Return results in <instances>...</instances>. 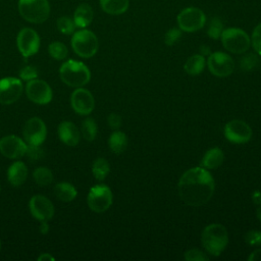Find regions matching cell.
Masks as SVG:
<instances>
[{
    "mask_svg": "<svg viewBox=\"0 0 261 261\" xmlns=\"http://www.w3.org/2000/svg\"><path fill=\"white\" fill-rule=\"evenodd\" d=\"M223 23L218 17H214L210 20L209 27L207 30V34L211 39H219L223 32Z\"/></svg>",
    "mask_w": 261,
    "mask_h": 261,
    "instance_id": "31",
    "label": "cell"
},
{
    "mask_svg": "<svg viewBox=\"0 0 261 261\" xmlns=\"http://www.w3.org/2000/svg\"><path fill=\"white\" fill-rule=\"evenodd\" d=\"M184 258L187 261H208L209 258L199 249H190L185 253Z\"/></svg>",
    "mask_w": 261,
    "mask_h": 261,
    "instance_id": "32",
    "label": "cell"
},
{
    "mask_svg": "<svg viewBox=\"0 0 261 261\" xmlns=\"http://www.w3.org/2000/svg\"><path fill=\"white\" fill-rule=\"evenodd\" d=\"M29 209L34 218L39 221H48L54 215L52 202L43 195H35L29 202Z\"/></svg>",
    "mask_w": 261,
    "mask_h": 261,
    "instance_id": "15",
    "label": "cell"
},
{
    "mask_svg": "<svg viewBox=\"0 0 261 261\" xmlns=\"http://www.w3.org/2000/svg\"><path fill=\"white\" fill-rule=\"evenodd\" d=\"M180 36H181V30L180 29L172 28V29L168 30L165 33V36H164V43H165V45L172 46L174 43H176L179 40Z\"/></svg>",
    "mask_w": 261,
    "mask_h": 261,
    "instance_id": "35",
    "label": "cell"
},
{
    "mask_svg": "<svg viewBox=\"0 0 261 261\" xmlns=\"http://www.w3.org/2000/svg\"><path fill=\"white\" fill-rule=\"evenodd\" d=\"M102 10L111 15H119L124 13L129 6L128 0H100Z\"/></svg>",
    "mask_w": 261,
    "mask_h": 261,
    "instance_id": "22",
    "label": "cell"
},
{
    "mask_svg": "<svg viewBox=\"0 0 261 261\" xmlns=\"http://www.w3.org/2000/svg\"><path fill=\"white\" fill-rule=\"evenodd\" d=\"M28 177V167L21 161L13 162L7 169V180L13 187L22 186Z\"/></svg>",
    "mask_w": 261,
    "mask_h": 261,
    "instance_id": "19",
    "label": "cell"
},
{
    "mask_svg": "<svg viewBox=\"0 0 261 261\" xmlns=\"http://www.w3.org/2000/svg\"><path fill=\"white\" fill-rule=\"evenodd\" d=\"M252 199H253V202L255 204H261V192L260 191L254 192V194L252 196Z\"/></svg>",
    "mask_w": 261,
    "mask_h": 261,
    "instance_id": "43",
    "label": "cell"
},
{
    "mask_svg": "<svg viewBox=\"0 0 261 261\" xmlns=\"http://www.w3.org/2000/svg\"><path fill=\"white\" fill-rule=\"evenodd\" d=\"M25 155L28 156V158H29L30 160L36 161V160L41 159V158L44 156V151L42 150V148H41L40 146L28 145Z\"/></svg>",
    "mask_w": 261,
    "mask_h": 261,
    "instance_id": "37",
    "label": "cell"
},
{
    "mask_svg": "<svg viewBox=\"0 0 261 261\" xmlns=\"http://www.w3.org/2000/svg\"><path fill=\"white\" fill-rule=\"evenodd\" d=\"M93 17H94V11L92 7L87 3H82L75 8L72 19L76 28L85 29L92 22Z\"/></svg>",
    "mask_w": 261,
    "mask_h": 261,
    "instance_id": "20",
    "label": "cell"
},
{
    "mask_svg": "<svg viewBox=\"0 0 261 261\" xmlns=\"http://www.w3.org/2000/svg\"><path fill=\"white\" fill-rule=\"evenodd\" d=\"M256 215H257L258 219H259L260 222H261V206L258 207V209H257V211H256Z\"/></svg>",
    "mask_w": 261,
    "mask_h": 261,
    "instance_id": "44",
    "label": "cell"
},
{
    "mask_svg": "<svg viewBox=\"0 0 261 261\" xmlns=\"http://www.w3.org/2000/svg\"><path fill=\"white\" fill-rule=\"evenodd\" d=\"M38 76V70L35 66L33 65H27V66H23L20 71H19V77L20 80L22 81H31V80H34V79H37Z\"/></svg>",
    "mask_w": 261,
    "mask_h": 261,
    "instance_id": "36",
    "label": "cell"
},
{
    "mask_svg": "<svg viewBox=\"0 0 261 261\" xmlns=\"http://www.w3.org/2000/svg\"><path fill=\"white\" fill-rule=\"evenodd\" d=\"M224 136L227 141L231 143L244 144L251 140L252 128L245 121L240 119H233L225 124Z\"/></svg>",
    "mask_w": 261,
    "mask_h": 261,
    "instance_id": "14",
    "label": "cell"
},
{
    "mask_svg": "<svg viewBox=\"0 0 261 261\" xmlns=\"http://www.w3.org/2000/svg\"><path fill=\"white\" fill-rule=\"evenodd\" d=\"M40 37L38 33L31 28H23L16 37V45L18 51L23 57L35 55L40 48Z\"/></svg>",
    "mask_w": 261,
    "mask_h": 261,
    "instance_id": "10",
    "label": "cell"
},
{
    "mask_svg": "<svg viewBox=\"0 0 261 261\" xmlns=\"http://www.w3.org/2000/svg\"><path fill=\"white\" fill-rule=\"evenodd\" d=\"M48 52L50 56L55 60H63L68 55V50L65 44L55 41L52 42L48 47Z\"/></svg>",
    "mask_w": 261,
    "mask_h": 261,
    "instance_id": "29",
    "label": "cell"
},
{
    "mask_svg": "<svg viewBox=\"0 0 261 261\" xmlns=\"http://www.w3.org/2000/svg\"><path fill=\"white\" fill-rule=\"evenodd\" d=\"M220 40L224 49L233 54H243L251 46V38L245 31L239 28L224 29Z\"/></svg>",
    "mask_w": 261,
    "mask_h": 261,
    "instance_id": "6",
    "label": "cell"
},
{
    "mask_svg": "<svg viewBox=\"0 0 261 261\" xmlns=\"http://www.w3.org/2000/svg\"><path fill=\"white\" fill-rule=\"evenodd\" d=\"M40 226H39V230L41 233L46 234L49 231V225H48V221H40Z\"/></svg>",
    "mask_w": 261,
    "mask_h": 261,
    "instance_id": "41",
    "label": "cell"
},
{
    "mask_svg": "<svg viewBox=\"0 0 261 261\" xmlns=\"http://www.w3.org/2000/svg\"><path fill=\"white\" fill-rule=\"evenodd\" d=\"M22 136L28 145L41 146L47 137L45 122L39 117L30 118L23 126Z\"/></svg>",
    "mask_w": 261,
    "mask_h": 261,
    "instance_id": "9",
    "label": "cell"
},
{
    "mask_svg": "<svg viewBox=\"0 0 261 261\" xmlns=\"http://www.w3.org/2000/svg\"><path fill=\"white\" fill-rule=\"evenodd\" d=\"M112 199V192L106 185H96L89 191L87 203L92 211L103 213L111 206Z\"/></svg>",
    "mask_w": 261,
    "mask_h": 261,
    "instance_id": "8",
    "label": "cell"
},
{
    "mask_svg": "<svg viewBox=\"0 0 261 261\" xmlns=\"http://www.w3.org/2000/svg\"><path fill=\"white\" fill-rule=\"evenodd\" d=\"M25 94L32 102L40 105L48 104L53 97L51 87L45 81L38 79L31 80L27 83Z\"/></svg>",
    "mask_w": 261,
    "mask_h": 261,
    "instance_id": "12",
    "label": "cell"
},
{
    "mask_svg": "<svg viewBox=\"0 0 261 261\" xmlns=\"http://www.w3.org/2000/svg\"><path fill=\"white\" fill-rule=\"evenodd\" d=\"M28 145L17 136L9 135L0 140V152L9 159H18L25 155Z\"/></svg>",
    "mask_w": 261,
    "mask_h": 261,
    "instance_id": "16",
    "label": "cell"
},
{
    "mask_svg": "<svg viewBox=\"0 0 261 261\" xmlns=\"http://www.w3.org/2000/svg\"><path fill=\"white\" fill-rule=\"evenodd\" d=\"M201 242L207 253L212 256H219L228 244V233L225 226L219 223L207 225L202 231Z\"/></svg>",
    "mask_w": 261,
    "mask_h": 261,
    "instance_id": "2",
    "label": "cell"
},
{
    "mask_svg": "<svg viewBox=\"0 0 261 261\" xmlns=\"http://www.w3.org/2000/svg\"><path fill=\"white\" fill-rule=\"evenodd\" d=\"M110 166L105 158H97L92 165V172L97 180H103L108 175Z\"/></svg>",
    "mask_w": 261,
    "mask_h": 261,
    "instance_id": "26",
    "label": "cell"
},
{
    "mask_svg": "<svg viewBox=\"0 0 261 261\" xmlns=\"http://www.w3.org/2000/svg\"><path fill=\"white\" fill-rule=\"evenodd\" d=\"M71 47L74 53L80 57L90 58L97 53L99 42L92 31L82 29L72 34Z\"/></svg>",
    "mask_w": 261,
    "mask_h": 261,
    "instance_id": "5",
    "label": "cell"
},
{
    "mask_svg": "<svg viewBox=\"0 0 261 261\" xmlns=\"http://www.w3.org/2000/svg\"><path fill=\"white\" fill-rule=\"evenodd\" d=\"M251 44L254 50L259 55H261V23L256 25L255 29L253 30L252 37H251Z\"/></svg>",
    "mask_w": 261,
    "mask_h": 261,
    "instance_id": "34",
    "label": "cell"
},
{
    "mask_svg": "<svg viewBox=\"0 0 261 261\" xmlns=\"http://www.w3.org/2000/svg\"><path fill=\"white\" fill-rule=\"evenodd\" d=\"M82 136L83 138L86 140V141H89V142H92L96 136H97V124H96V121L91 118V117H88L86 118L83 123H82Z\"/></svg>",
    "mask_w": 261,
    "mask_h": 261,
    "instance_id": "28",
    "label": "cell"
},
{
    "mask_svg": "<svg viewBox=\"0 0 261 261\" xmlns=\"http://www.w3.org/2000/svg\"><path fill=\"white\" fill-rule=\"evenodd\" d=\"M23 91V85L19 79L9 76L0 80V104L9 105L17 101Z\"/></svg>",
    "mask_w": 261,
    "mask_h": 261,
    "instance_id": "13",
    "label": "cell"
},
{
    "mask_svg": "<svg viewBox=\"0 0 261 261\" xmlns=\"http://www.w3.org/2000/svg\"><path fill=\"white\" fill-rule=\"evenodd\" d=\"M178 28L187 33H194L201 30L206 23L205 13L197 7H187L177 15Z\"/></svg>",
    "mask_w": 261,
    "mask_h": 261,
    "instance_id": "7",
    "label": "cell"
},
{
    "mask_svg": "<svg viewBox=\"0 0 261 261\" xmlns=\"http://www.w3.org/2000/svg\"><path fill=\"white\" fill-rule=\"evenodd\" d=\"M54 194L56 198L62 202H71L75 199L77 192L71 184L61 181L54 187Z\"/></svg>",
    "mask_w": 261,
    "mask_h": 261,
    "instance_id": "23",
    "label": "cell"
},
{
    "mask_svg": "<svg viewBox=\"0 0 261 261\" xmlns=\"http://www.w3.org/2000/svg\"><path fill=\"white\" fill-rule=\"evenodd\" d=\"M177 190L180 200L193 207L205 205L212 198L215 182L211 173L204 167H193L179 178Z\"/></svg>",
    "mask_w": 261,
    "mask_h": 261,
    "instance_id": "1",
    "label": "cell"
},
{
    "mask_svg": "<svg viewBox=\"0 0 261 261\" xmlns=\"http://www.w3.org/2000/svg\"><path fill=\"white\" fill-rule=\"evenodd\" d=\"M0 191H1V188H0Z\"/></svg>",
    "mask_w": 261,
    "mask_h": 261,
    "instance_id": "46",
    "label": "cell"
},
{
    "mask_svg": "<svg viewBox=\"0 0 261 261\" xmlns=\"http://www.w3.org/2000/svg\"><path fill=\"white\" fill-rule=\"evenodd\" d=\"M223 160L224 154L222 150L214 147L205 153L201 161V166L206 169H215L222 164Z\"/></svg>",
    "mask_w": 261,
    "mask_h": 261,
    "instance_id": "21",
    "label": "cell"
},
{
    "mask_svg": "<svg viewBox=\"0 0 261 261\" xmlns=\"http://www.w3.org/2000/svg\"><path fill=\"white\" fill-rule=\"evenodd\" d=\"M249 261H261V249L255 250L251 255L248 257Z\"/></svg>",
    "mask_w": 261,
    "mask_h": 261,
    "instance_id": "40",
    "label": "cell"
},
{
    "mask_svg": "<svg viewBox=\"0 0 261 261\" xmlns=\"http://www.w3.org/2000/svg\"><path fill=\"white\" fill-rule=\"evenodd\" d=\"M0 250H1V241H0Z\"/></svg>",
    "mask_w": 261,
    "mask_h": 261,
    "instance_id": "45",
    "label": "cell"
},
{
    "mask_svg": "<svg viewBox=\"0 0 261 261\" xmlns=\"http://www.w3.org/2000/svg\"><path fill=\"white\" fill-rule=\"evenodd\" d=\"M38 261H54V257L48 253H43L38 257Z\"/></svg>",
    "mask_w": 261,
    "mask_h": 261,
    "instance_id": "42",
    "label": "cell"
},
{
    "mask_svg": "<svg viewBox=\"0 0 261 261\" xmlns=\"http://www.w3.org/2000/svg\"><path fill=\"white\" fill-rule=\"evenodd\" d=\"M61 81L69 87L81 88L87 85L91 79L90 69L83 62L77 60H66L59 69Z\"/></svg>",
    "mask_w": 261,
    "mask_h": 261,
    "instance_id": "3",
    "label": "cell"
},
{
    "mask_svg": "<svg viewBox=\"0 0 261 261\" xmlns=\"http://www.w3.org/2000/svg\"><path fill=\"white\" fill-rule=\"evenodd\" d=\"M33 177L36 184L41 187H47L53 181L52 171L44 166L36 168L33 172Z\"/></svg>",
    "mask_w": 261,
    "mask_h": 261,
    "instance_id": "27",
    "label": "cell"
},
{
    "mask_svg": "<svg viewBox=\"0 0 261 261\" xmlns=\"http://www.w3.org/2000/svg\"><path fill=\"white\" fill-rule=\"evenodd\" d=\"M208 68L210 72L218 77H225L232 73L234 62L232 58L224 52H214L208 57Z\"/></svg>",
    "mask_w": 261,
    "mask_h": 261,
    "instance_id": "11",
    "label": "cell"
},
{
    "mask_svg": "<svg viewBox=\"0 0 261 261\" xmlns=\"http://www.w3.org/2000/svg\"><path fill=\"white\" fill-rule=\"evenodd\" d=\"M205 63V57L202 54H195L187 59L184 68L188 74L198 75L203 71Z\"/></svg>",
    "mask_w": 261,
    "mask_h": 261,
    "instance_id": "25",
    "label": "cell"
},
{
    "mask_svg": "<svg viewBox=\"0 0 261 261\" xmlns=\"http://www.w3.org/2000/svg\"><path fill=\"white\" fill-rule=\"evenodd\" d=\"M17 7L20 16L32 23H42L50 15L48 0H18Z\"/></svg>",
    "mask_w": 261,
    "mask_h": 261,
    "instance_id": "4",
    "label": "cell"
},
{
    "mask_svg": "<svg viewBox=\"0 0 261 261\" xmlns=\"http://www.w3.org/2000/svg\"><path fill=\"white\" fill-rule=\"evenodd\" d=\"M58 137L60 141L69 147H74L79 144L81 133L71 121H62L58 125Z\"/></svg>",
    "mask_w": 261,
    "mask_h": 261,
    "instance_id": "18",
    "label": "cell"
},
{
    "mask_svg": "<svg viewBox=\"0 0 261 261\" xmlns=\"http://www.w3.org/2000/svg\"><path fill=\"white\" fill-rule=\"evenodd\" d=\"M258 62L257 56L253 53H249L240 60V67L243 68V70H251L253 69Z\"/></svg>",
    "mask_w": 261,
    "mask_h": 261,
    "instance_id": "33",
    "label": "cell"
},
{
    "mask_svg": "<svg viewBox=\"0 0 261 261\" xmlns=\"http://www.w3.org/2000/svg\"><path fill=\"white\" fill-rule=\"evenodd\" d=\"M245 242L250 246L261 245V231L250 230L245 234Z\"/></svg>",
    "mask_w": 261,
    "mask_h": 261,
    "instance_id": "38",
    "label": "cell"
},
{
    "mask_svg": "<svg viewBox=\"0 0 261 261\" xmlns=\"http://www.w3.org/2000/svg\"><path fill=\"white\" fill-rule=\"evenodd\" d=\"M56 25H57L58 31L61 34H64V35H71V34H73L74 30L76 28L73 19L68 17V16H61V17H59L57 19V21H56Z\"/></svg>",
    "mask_w": 261,
    "mask_h": 261,
    "instance_id": "30",
    "label": "cell"
},
{
    "mask_svg": "<svg viewBox=\"0 0 261 261\" xmlns=\"http://www.w3.org/2000/svg\"><path fill=\"white\" fill-rule=\"evenodd\" d=\"M72 109L80 115L90 114L95 107V100L92 93L84 88H77L70 96Z\"/></svg>",
    "mask_w": 261,
    "mask_h": 261,
    "instance_id": "17",
    "label": "cell"
},
{
    "mask_svg": "<svg viewBox=\"0 0 261 261\" xmlns=\"http://www.w3.org/2000/svg\"><path fill=\"white\" fill-rule=\"evenodd\" d=\"M107 122L112 129L116 130L121 126V117L116 113H110L107 117Z\"/></svg>",
    "mask_w": 261,
    "mask_h": 261,
    "instance_id": "39",
    "label": "cell"
},
{
    "mask_svg": "<svg viewBox=\"0 0 261 261\" xmlns=\"http://www.w3.org/2000/svg\"><path fill=\"white\" fill-rule=\"evenodd\" d=\"M108 146L109 149L115 154H120L124 152L127 147L126 135L120 130H114L108 139Z\"/></svg>",
    "mask_w": 261,
    "mask_h": 261,
    "instance_id": "24",
    "label": "cell"
}]
</instances>
